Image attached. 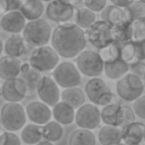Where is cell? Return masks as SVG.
<instances>
[{
	"label": "cell",
	"instance_id": "obj_17",
	"mask_svg": "<svg viewBox=\"0 0 145 145\" xmlns=\"http://www.w3.org/2000/svg\"><path fill=\"white\" fill-rule=\"evenodd\" d=\"M122 142L127 145H139L145 139V124L142 122H131L121 127Z\"/></svg>",
	"mask_w": 145,
	"mask_h": 145
},
{
	"label": "cell",
	"instance_id": "obj_48",
	"mask_svg": "<svg viewBox=\"0 0 145 145\" xmlns=\"http://www.w3.org/2000/svg\"><path fill=\"white\" fill-rule=\"evenodd\" d=\"M114 145H127V144H125L124 142H119V143H117V144H114Z\"/></svg>",
	"mask_w": 145,
	"mask_h": 145
},
{
	"label": "cell",
	"instance_id": "obj_25",
	"mask_svg": "<svg viewBox=\"0 0 145 145\" xmlns=\"http://www.w3.org/2000/svg\"><path fill=\"white\" fill-rule=\"evenodd\" d=\"M101 19L108 23L110 26L124 22V21H129L125 9L113 4L108 5L101 11Z\"/></svg>",
	"mask_w": 145,
	"mask_h": 145
},
{
	"label": "cell",
	"instance_id": "obj_53",
	"mask_svg": "<svg viewBox=\"0 0 145 145\" xmlns=\"http://www.w3.org/2000/svg\"><path fill=\"white\" fill-rule=\"evenodd\" d=\"M0 30H2V29H1V23H0Z\"/></svg>",
	"mask_w": 145,
	"mask_h": 145
},
{
	"label": "cell",
	"instance_id": "obj_13",
	"mask_svg": "<svg viewBox=\"0 0 145 145\" xmlns=\"http://www.w3.org/2000/svg\"><path fill=\"white\" fill-rule=\"evenodd\" d=\"M1 97L7 103H20L27 97V88L20 77L5 80L1 85Z\"/></svg>",
	"mask_w": 145,
	"mask_h": 145
},
{
	"label": "cell",
	"instance_id": "obj_36",
	"mask_svg": "<svg viewBox=\"0 0 145 145\" xmlns=\"http://www.w3.org/2000/svg\"><path fill=\"white\" fill-rule=\"evenodd\" d=\"M21 138L12 131L5 130L0 134V145H21Z\"/></svg>",
	"mask_w": 145,
	"mask_h": 145
},
{
	"label": "cell",
	"instance_id": "obj_41",
	"mask_svg": "<svg viewBox=\"0 0 145 145\" xmlns=\"http://www.w3.org/2000/svg\"><path fill=\"white\" fill-rule=\"evenodd\" d=\"M135 48H136V55L138 62H144L145 61V41L140 42H134Z\"/></svg>",
	"mask_w": 145,
	"mask_h": 145
},
{
	"label": "cell",
	"instance_id": "obj_45",
	"mask_svg": "<svg viewBox=\"0 0 145 145\" xmlns=\"http://www.w3.org/2000/svg\"><path fill=\"white\" fill-rule=\"evenodd\" d=\"M36 145H54V144H53V142H50V141L45 140V139H43V140H41L40 142L37 143Z\"/></svg>",
	"mask_w": 145,
	"mask_h": 145
},
{
	"label": "cell",
	"instance_id": "obj_38",
	"mask_svg": "<svg viewBox=\"0 0 145 145\" xmlns=\"http://www.w3.org/2000/svg\"><path fill=\"white\" fill-rule=\"evenodd\" d=\"M83 4L95 13H99L107 6V0H84Z\"/></svg>",
	"mask_w": 145,
	"mask_h": 145
},
{
	"label": "cell",
	"instance_id": "obj_39",
	"mask_svg": "<svg viewBox=\"0 0 145 145\" xmlns=\"http://www.w3.org/2000/svg\"><path fill=\"white\" fill-rule=\"evenodd\" d=\"M132 109L138 118L145 120V95H142L133 101Z\"/></svg>",
	"mask_w": 145,
	"mask_h": 145
},
{
	"label": "cell",
	"instance_id": "obj_7",
	"mask_svg": "<svg viewBox=\"0 0 145 145\" xmlns=\"http://www.w3.org/2000/svg\"><path fill=\"white\" fill-rule=\"evenodd\" d=\"M76 65L82 75L89 78H97L103 74L105 62L99 52L84 50L76 58Z\"/></svg>",
	"mask_w": 145,
	"mask_h": 145
},
{
	"label": "cell",
	"instance_id": "obj_4",
	"mask_svg": "<svg viewBox=\"0 0 145 145\" xmlns=\"http://www.w3.org/2000/svg\"><path fill=\"white\" fill-rule=\"evenodd\" d=\"M27 114L19 103H6L0 110V122L7 131L17 132L26 125Z\"/></svg>",
	"mask_w": 145,
	"mask_h": 145
},
{
	"label": "cell",
	"instance_id": "obj_31",
	"mask_svg": "<svg viewBox=\"0 0 145 145\" xmlns=\"http://www.w3.org/2000/svg\"><path fill=\"white\" fill-rule=\"evenodd\" d=\"M64 135L63 125L57 122L56 120H50L43 125V139L50 142H57L61 140Z\"/></svg>",
	"mask_w": 145,
	"mask_h": 145
},
{
	"label": "cell",
	"instance_id": "obj_46",
	"mask_svg": "<svg viewBox=\"0 0 145 145\" xmlns=\"http://www.w3.org/2000/svg\"><path fill=\"white\" fill-rule=\"evenodd\" d=\"M3 51H4V43L2 42L1 39H0V55L2 54Z\"/></svg>",
	"mask_w": 145,
	"mask_h": 145
},
{
	"label": "cell",
	"instance_id": "obj_16",
	"mask_svg": "<svg viewBox=\"0 0 145 145\" xmlns=\"http://www.w3.org/2000/svg\"><path fill=\"white\" fill-rule=\"evenodd\" d=\"M43 72L32 68L29 63H23L21 66V74L19 77L24 81L27 88V97H32L37 93L39 83L43 78Z\"/></svg>",
	"mask_w": 145,
	"mask_h": 145
},
{
	"label": "cell",
	"instance_id": "obj_51",
	"mask_svg": "<svg viewBox=\"0 0 145 145\" xmlns=\"http://www.w3.org/2000/svg\"><path fill=\"white\" fill-rule=\"evenodd\" d=\"M1 80V79H0ZM1 85H2V84H1V82H0V95H1Z\"/></svg>",
	"mask_w": 145,
	"mask_h": 145
},
{
	"label": "cell",
	"instance_id": "obj_22",
	"mask_svg": "<svg viewBox=\"0 0 145 145\" xmlns=\"http://www.w3.org/2000/svg\"><path fill=\"white\" fill-rule=\"evenodd\" d=\"M45 9L46 7L42 0H24L19 11L27 21H34L43 16Z\"/></svg>",
	"mask_w": 145,
	"mask_h": 145
},
{
	"label": "cell",
	"instance_id": "obj_44",
	"mask_svg": "<svg viewBox=\"0 0 145 145\" xmlns=\"http://www.w3.org/2000/svg\"><path fill=\"white\" fill-rule=\"evenodd\" d=\"M7 12V2L6 0H0V16Z\"/></svg>",
	"mask_w": 145,
	"mask_h": 145
},
{
	"label": "cell",
	"instance_id": "obj_40",
	"mask_svg": "<svg viewBox=\"0 0 145 145\" xmlns=\"http://www.w3.org/2000/svg\"><path fill=\"white\" fill-rule=\"evenodd\" d=\"M129 72L134 74V75L138 76L140 79L144 80V78H145V63L137 62V63H135V64L130 65V71H129Z\"/></svg>",
	"mask_w": 145,
	"mask_h": 145
},
{
	"label": "cell",
	"instance_id": "obj_21",
	"mask_svg": "<svg viewBox=\"0 0 145 145\" xmlns=\"http://www.w3.org/2000/svg\"><path fill=\"white\" fill-rule=\"evenodd\" d=\"M97 140L101 145H114L122 142V131L118 126L106 125L103 126L97 133Z\"/></svg>",
	"mask_w": 145,
	"mask_h": 145
},
{
	"label": "cell",
	"instance_id": "obj_29",
	"mask_svg": "<svg viewBox=\"0 0 145 145\" xmlns=\"http://www.w3.org/2000/svg\"><path fill=\"white\" fill-rule=\"evenodd\" d=\"M111 34L114 42L125 43L132 40L131 21H124L111 26Z\"/></svg>",
	"mask_w": 145,
	"mask_h": 145
},
{
	"label": "cell",
	"instance_id": "obj_34",
	"mask_svg": "<svg viewBox=\"0 0 145 145\" xmlns=\"http://www.w3.org/2000/svg\"><path fill=\"white\" fill-rule=\"evenodd\" d=\"M124 9L129 21L145 18V3L141 2L139 0H134Z\"/></svg>",
	"mask_w": 145,
	"mask_h": 145
},
{
	"label": "cell",
	"instance_id": "obj_18",
	"mask_svg": "<svg viewBox=\"0 0 145 145\" xmlns=\"http://www.w3.org/2000/svg\"><path fill=\"white\" fill-rule=\"evenodd\" d=\"M22 62L19 58L11 56H5L0 58V79L5 80L13 79L20 76Z\"/></svg>",
	"mask_w": 145,
	"mask_h": 145
},
{
	"label": "cell",
	"instance_id": "obj_47",
	"mask_svg": "<svg viewBox=\"0 0 145 145\" xmlns=\"http://www.w3.org/2000/svg\"><path fill=\"white\" fill-rule=\"evenodd\" d=\"M71 1H72V3H83V1L84 0H71Z\"/></svg>",
	"mask_w": 145,
	"mask_h": 145
},
{
	"label": "cell",
	"instance_id": "obj_49",
	"mask_svg": "<svg viewBox=\"0 0 145 145\" xmlns=\"http://www.w3.org/2000/svg\"><path fill=\"white\" fill-rule=\"evenodd\" d=\"M42 1H43V2H47V3H49V2H51V1H52V0H42Z\"/></svg>",
	"mask_w": 145,
	"mask_h": 145
},
{
	"label": "cell",
	"instance_id": "obj_2",
	"mask_svg": "<svg viewBox=\"0 0 145 145\" xmlns=\"http://www.w3.org/2000/svg\"><path fill=\"white\" fill-rule=\"evenodd\" d=\"M52 27L45 19H37L34 21H28L22 32L27 45L33 48L46 46L51 42L52 38Z\"/></svg>",
	"mask_w": 145,
	"mask_h": 145
},
{
	"label": "cell",
	"instance_id": "obj_50",
	"mask_svg": "<svg viewBox=\"0 0 145 145\" xmlns=\"http://www.w3.org/2000/svg\"><path fill=\"white\" fill-rule=\"evenodd\" d=\"M139 145H145V139H144V140H143L142 142H141V143H140V144H139Z\"/></svg>",
	"mask_w": 145,
	"mask_h": 145
},
{
	"label": "cell",
	"instance_id": "obj_19",
	"mask_svg": "<svg viewBox=\"0 0 145 145\" xmlns=\"http://www.w3.org/2000/svg\"><path fill=\"white\" fill-rule=\"evenodd\" d=\"M52 115L54 120L60 124L69 125L75 121L76 109L66 101H60L55 106H53Z\"/></svg>",
	"mask_w": 145,
	"mask_h": 145
},
{
	"label": "cell",
	"instance_id": "obj_23",
	"mask_svg": "<svg viewBox=\"0 0 145 145\" xmlns=\"http://www.w3.org/2000/svg\"><path fill=\"white\" fill-rule=\"evenodd\" d=\"M130 71V66L125 63L122 59H117L110 63H105V70L103 74L108 78L109 80L117 81L121 79Z\"/></svg>",
	"mask_w": 145,
	"mask_h": 145
},
{
	"label": "cell",
	"instance_id": "obj_42",
	"mask_svg": "<svg viewBox=\"0 0 145 145\" xmlns=\"http://www.w3.org/2000/svg\"><path fill=\"white\" fill-rule=\"evenodd\" d=\"M7 2V11L19 10L21 5L23 4L24 0H6Z\"/></svg>",
	"mask_w": 145,
	"mask_h": 145
},
{
	"label": "cell",
	"instance_id": "obj_15",
	"mask_svg": "<svg viewBox=\"0 0 145 145\" xmlns=\"http://www.w3.org/2000/svg\"><path fill=\"white\" fill-rule=\"evenodd\" d=\"M25 110L27 118L30 119L31 122L39 125L46 124L53 117L51 107L43 101H32L28 103Z\"/></svg>",
	"mask_w": 145,
	"mask_h": 145
},
{
	"label": "cell",
	"instance_id": "obj_5",
	"mask_svg": "<svg viewBox=\"0 0 145 145\" xmlns=\"http://www.w3.org/2000/svg\"><path fill=\"white\" fill-rule=\"evenodd\" d=\"M145 84L142 79L132 72H127L121 79L117 80L115 85L117 97L122 101L133 103L143 95Z\"/></svg>",
	"mask_w": 145,
	"mask_h": 145
},
{
	"label": "cell",
	"instance_id": "obj_33",
	"mask_svg": "<svg viewBox=\"0 0 145 145\" xmlns=\"http://www.w3.org/2000/svg\"><path fill=\"white\" fill-rule=\"evenodd\" d=\"M101 59L105 63H110L120 58V43L112 42L106 47L99 50Z\"/></svg>",
	"mask_w": 145,
	"mask_h": 145
},
{
	"label": "cell",
	"instance_id": "obj_30",
	"mask_svg": "<svg viewBox=\"0 0 145 145\" xmlns=\"http://www.w3.org/2000/svg\"><path fill=\"white\" fill-rule=\"evenodd\" d=\"M72 21L82 29L86 30L97 21V16H95V13L93 11L89 10V8L84 6L76 9L75 16H74Z\"/></svg>",
	"mask_w": 145,
	"mask_h": 145
},
{
	"label": "cell",
	"instance_id": "obj_26",
	"mask_svg": "<svg viewBox=\"0 0 145 145\" xmlns=\"http://www.w3.org/2000/svg\"><path fill=\"white\" fill-rule=\"evenodd\" d=\"M61 101H66L75 109H78L85 105L86 95L79 87L68 88L64 89V91L61 93Z\"/></svg>",
	"mask_w": 145,
	"mask_h": 145
},
{
	"label": "cell",
	"instance_id": "obj_8",
	"mask_svg": "<svg viewBox=\"0 0 145 145\" xmlns=\"http://www.w3.org/2000/svg\"><path fill=\"white\" fill-rule=\"evenodd\" d=\"M52 78L63 89L79 87L82 82V74L74 63L62 62L52 71Z\"/></svg>",
	"mask_w": 145,
	"mask_h": 145
},
{
	"label": "cell",
	"instance_id": "obj_28",
	"mask_svg": "<svg viewBox=\"0 0 145 145\" xmlns=\"http://www.w3.org/2000/svg\"><path fill=\"white\" fill-rule=\"evenodd\" d=\"M97 139L91 130L79 128L71 134L69 145H97Z\"/></svg>",
	"mask_w": 145,
	"mask_h": 145
},
{
	"label": "cell",
	"instance_id": "obj_6",
	"mask_svg": "<svg viewBox=\"0 0 145 145\" xmlns=\"http://www.w3.org/2000/svg\"><path fill=\"white\" fill-rule=\"evenodd\" d=\"M60 63V56L52 46H42L35 48L29 58L31 67L41 72H52Z\"/></svg>",
	"mask_w": 145,
	"mask_h": 145
},
{
	"label": "cell",
	"instance_id": "obj_54",
	"mask_svg": "<svg viewBox=\"0 0 145 145\" xmlns=\"http://www.w3.org/2000/svg\"><path fill=\"white\" fill-rule=\"evenodd\" d=\"M1 133H2V132H1V127H0V134H1Z\"/></svg>",
	"mask_w": 145,
	"mask_h": 145
},
{
	"label": "cell",
	"instance_id": "obj_10",
	"mask_svg": "<svg viewBox=\"0 0 145 145\" xmlns=\"http://www.w3.org/2000/svg\"><path fill=\"white\" fill-rule=\"evenodd\" d=\"M76 9L71 0H52L47 4L45 13L49 20L59 25L72 22Z\"/></svg>",
	"mask_w": 145,
	"mask_h": 145
},
{
	"label": "cell",
	"instance_id": "obj_14",
	"mask_svg": "<svg viewBox=\"0 0 145 145\" xmlns=\"http://www.w3.org/2000/svg\"><path fill=\"white\" fill-rule=\"evenodd\" d=\"M1 29L9 34H21L27 24V20L19 10L7 11L0 18Z\"/></svg>",
	"mask_w": 145,
	"mask_h": 145
},
{
	"label": "cell",
	"instance_id": "obj_55",
	"mask_svg": "<svg viewBox=\"0 0 145 145\" xmlns=\"http://www.w3.org/2000/svg\"><path fill=\"white\" fill-rule=\"evenodd\" d=\"M143 81H144V84H145V78H144V80H143Z\"/></svg>",
	"mask_w": 145,
	"mask_h": 145
},
{
	"label": "cell",
	"instance_id": "obj_32",
	"mask_svg": "<svg viewBox=\"0 0 145 145\" xmlns=\"http://www.w3.org/2000/svg\"><path fill=\"white\" fill-rule=\"evenodd\" d=\"M120 59H122L129 66L138 62L134 41L120 43Z\"/></svg>",
	"mask_w": 145,
	"mask_h": 145
},
{
	"label": "cell",
	"instance_id": "obj_3",
	"mask_svg": "<svg viewBox=\"0 0 145 145\" xmlns=\"http://www.w3.org/2000/svg\"><path fill=\"white\" fill-rule=\"evenodd\" d=\"M86 95L91 103L97 106H105L111 103H120L118 97L111 91L105 81L97 78H91L85 87Z\"/></svg>",
	"mask_w": 145,
	"mask_h": 145
},
{
	"label": "cell",
	"instance_id": "obj_9",
	"mask_svg": "<svg viewBox=\"0 0 145 145\" xmlns=\"http://www.w3.org/2000/svg\"><path fill=\"white\" fill-rule=\"evenodd\" d=\"M87 42L97 50L106 47L113 41L111 26L105 20H97L91 26L85 30Z\"/></svg>",
	"mask_w": 145,
	"mask_h": 145
},
{
	"label": "cell",
	"instance_id": "obj_11",
	"mask_svg": "<svg viewBox=\"0 0 145 145\" xmlns=\"http://www.w3.org/2000/svg\"><path fill=\"white\" fill-rule=\"evenodd\" d=\"M75 122L79 128L93 130L101 125V110L93 103H85L76 111Z\"/></svg>",
	"mask_w": 145,
	"mask_h": 145
},
{
	"label": "cell",
	"instance_id": "obj_35",
	"mask_svg": "<svg viewBox=\"0 0 145 145\" xmlns=\"http://www.w3.org/2000/svg\"><path fill=\"white\" fill-rule=\"evenodd\" d=\"M132 27V40L134 42L145 41V18L131 21Z\"/></svg>",
	"mask_w": 145,
	"mask_h": 145
},
{
	"label": "cell",
	"instance_id": "obj_43",
	"mask_svg": "<svg viewBox=\"0 0 145 145\" xmlns=\"http://www.w3.org/2000/svg\"><path fill=\"white\" fill-rule=\"evenodd\" d=\"M109 1L111 2V4L116 5V6H118V7H122V8H125V7H127L129 4H131L134 0H109Z\"/></svg>",
	"mask_w": 145,
	"mask_h": 145
},
{
	"label": "cell",
	"instance_id": "obj_12",
	"mask_svg": "<svg viewBox=\"0 0 145 145\" xmlns=\"http://www.w3.org/2000/svg\"><path fill=\"white\" fill-rule=\"evenodd\" d=\"M37 95L41 101L49 106H55L61 101V91L52 76H43L37 89Z\"/></svg>",
	"mask_w": 145,
	"mask_h": 145
},
{
	"label": "cell",
	"instance_id": "obj_37",
	"mask_svg": "<svg viewBox=\"0 0 145 145\" xmlns=\"http://www.w3.org/2000/svg\"><path fill=\"white\" fill-rule=\"evenodd\" d=\"M135 113L133 111L132 107L127 105H121V112H120V124L119 127H123L125 125L129 124L135 121Z\"/></svg>",
	"mask_w": 145,
	"mask_h": 145
},
{
	"label": "cell",
	"instance_id": "obj_20",
	"mask_svg": "<svg viewBox=\"0 0 145 145\" xmlns=\"http://www.w3.org/2000/svg\"><path fill=\"white\" fill-rule=\"evenodd\" d=\"M27 52V43L20 34H11L4 43V53L7 56L20 58Z\"/></svg>",
	"mask_w": 145,
	"mask_h": 145
},
{
	"label": "cell",
	"instance_id": "obj_24",
	"mask_svg": "<svg viewBox=\"0 0 145 145\" xmlns=\"http://www.w3.org/2000/svg\"><path fill=\"white\" fill-rule=\"evenodd\" d=\"M21 140L26 145H36L43 140V125L33 122L26 124L21 129Z\"/></svg>",
	"mask_w": 145,
	"mask_h": 145
},
{
	"label": "cell",
	"instance_id": "obj_52",
	"mask_svg": "<svg viewBox=\"0 0 145 145\" xmlns=\"http://www.w3.org/2000/svg\"><path fill=\"white\" fill-rule=\"evenodd\" d=\"M139 1H141V2H143V3H145V0H139Z\"/></svg>",
	"mask_w": 145,
	"mask_h": 145
},
{
	"label": "cell",
	"instance_id": "obj_1",
	"mask_svg": "<svg viewBox=\"0 0 145 145\" xmlns=\"http://www.w3.org/2000/svg\"><path fill=\"white\" fill-rule=\"evenodd\" d=\"M51 45L60 57L77 58L87 45L85 30L74 22L59 24L53 30Z\"/></svg>",
	"mask_w": 145,
	"mask_h": 145
},
{
	"label": "cell",
	"instance_id": "obj_27",
	"mask_svg": "<svg viewBox=\"0 0 145 145\" xmlns=\"http://www.w3.org/2000/svg\"><path fill=\"white\" fill-rule=\"evenodd\" d=\"M120 103H111V105H105L101 110V121L106 125H113V126L119 127V124H120Z\"/></svg>",
	"mask_w": 145,
	"mask_h": 145
}]
</instances>
